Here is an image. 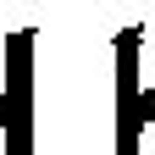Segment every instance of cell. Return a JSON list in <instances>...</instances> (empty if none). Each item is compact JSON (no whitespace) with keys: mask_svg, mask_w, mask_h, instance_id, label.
I'll return each mask as SVG.
<instances>
[{"mask_svg":"<svg viewBox=\"0 0 155 155\" xmlns=\"http://www.w3.org/2000/svg\"><path fill=\"white\" fill-rule=\"evenodd\" d=\"M144 28L116 33V155H155V89H139Z\"/></svg>","mask_w":155,"mask_h":155,"instance_id":"obj_1","label":"cell"},{"mask_svg":"<svg viewBox=\"0 0 155 155\" xmlns=\"http://www.w3.org/2000/svg\"><path fill=\"white\" fill-rule=\"evenodd\" d=\"M0 155H33V28H11L6 33Z\"/></svg>","mask_w":155,"mask_h":155,"instance_id":"obj_2","label":"cell"}]
</instances>
